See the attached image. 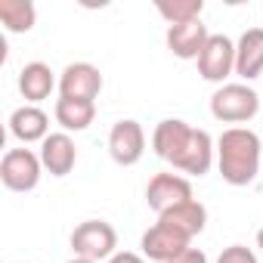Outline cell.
<instances>
[{
	"label": "cell",
	"instance_id": "2",
	"mask_svg": "<svg viewBox=\"0 0 263 263\" xmlns=\"http://www.w3.org/2000/svg\"><path fill=\"white\" fill-rule=\"evenodd\" d=\"M260 137L251 127H226L217 137V167L229 186H248L260 174Z\"/></svg>",
	"mask_w": 263,
	"mask_h": 263
},
{
	"label": "cell",
	"instance_id": "17",
	"mask_svg": "<svg viewBox=\"0 0 263 263\" xmlns=\"http://www.w3.org/2000/svg\"><path fill=\"white\" fill-rule=\"evenodd\" d=\"M158 220H164V223H171L174 229H180L183 235H189V238H195L201 229H204V223H208V208L201 204V201H186V204H180V208H174V211H167V214H161Z\"/></svg>",
	"mask_w": 263,
	"mask_h": 263
},
{
	"label": "cell",
	"instance_id": "8",
	"mask_svg": "<svg viewBox=\"0 0 263 263\" xmlns=\"http://www.w3.org/2000/svg\"><path fill=\"white\" fill-rule=\"evenodd\" d=\"M192 201V183L180 174H155L146 186V204L161 217L180 204Z\"/></svg>",
	"mask_w": 263,
	"mask_h": 263
},
{
	"label": "cell",
	"instance_id": "1",
	"mask_svg": "<svg viewBox=\"0 0 263 263\" xmlns=\"http://www.w3.org/2000/svg\"><path fill=\"white\" fill-rule=\"evenodd\" d=\"M152 149L174 171L192 174V177H204L217 155V143L211 140L208 130H198L180 118L158 121L155 134H152Z\"/></svg>",
	"mask_w": 263,
	"mask_h": 263
},
{
	"label": "cell",
	"instance_id": "16",
	"mask_svg": "<svg viewBox=\"0 0 263 263\" xmlns=\"http://www.w3.org/2000/svg\"><path fill=\"white\" fill-rule=\"evenodd\" d=\"M96 118V102H87V99H56V121L62 124L65 134H81L87 130Z\"/></svg>",
	"mask_w": 263,
	"mask_h": 263
},
{
	"label": "cell",
	"instance_id": "5",
	"mask_svg": "<svg viewBox=\"0 0 263 263\" xmlns=\"http://www.w3.org/2000/svg\"><path fill=\"white\" fill-rule=\"evenodd\" d=\"M140 248H143L146 260H152V263H171V260H177L180 254H186L192 248V238L183 235L180 229H174L171 223L158 220L155 226H149L143 232Z\"/></svg>",
	"mask_w": 263,
	"mask_h": 263
},
{
	"label": "cell",
	"instance_id": "12",
	"mask_svg": "<svg viewBox=\"0 0 263 263\" xmlns=\"http://www.w3.org/2000/svg\"><path fill=\"white\" fill-rule=\"evenodd\" d=\"M78 161V146L68 134H50L41 143V164L50 171V177H68Z\"/></svg>",
	"mask_w": 263,
	"mask_h": 263
},
{
	"label": "cell",
	"instance_id": "7",
	"mask_svg": "<svg viewBox=\"0 0 263 263\" xmlns=\"http://www.w3.org/2000/svg\"><path fill=\"white\" fill-rule=\"evenodd\" d=\"M143 152H146V130H143V124L134 121V118L118 121L111 127V134H108V155H111V161L121 164V167H134V164H140Z\"/></svg>",
	"mask_w": 263,
	"mask_h": 263
},
{
	"label": "cell",
	"instance_id": "21",
	"mask_svg": "<svg viewBox=\"0 0 263 263\" xmlns=\"http://www.w3.org/2000/svg\"><path fill=\"white\" fill-rule=\"evenodd\" d=\"M171 263H208V257H204V251L189 248L186 254H180V257H177V260H171Z\"/></svg>",
	"mask_w": 263,
	"mask_h": 263
},
{
	"label": "cell",
	"instance_id": "20",
	"mask_svg": "<svg viewBox=\"0 0 263 263\" xmlns=\"http://www.w3.org/2000/svg\"><path fill=\"white\" fill-rule=\"evenodd\" d=\"M217 263H257V254L245 245H229V248H223Z\"/></svg>",
	"mask_w": 263,
	"mask_h": 263
},
{
	"label": "cell",
	"instance_id": "13",
	"mask_svg": "<svg viewBox=\"0 0 263 263\" xmlns=\"http://www.w3.org/2000/svg\"><path fill=\"white\" fill-rule=\"evenodd\" d=\"M50 118H47V111L44 108H37V105H19L13 115H10V134L19 140V143H44L50 134Z\"/></svg>",
	"mask_w": 263,
	"mask_h": 263
},
{
	"label": "cell",
	"instance_id": "10",
	"mask_svg": "<svg viewBox=\"0 0 263 263\" xmlns=\"http://www.w3.org/2000/svg\"><path fill=\"white\" fill-rule=\"evenodd\" d=\"M102 90V74L96 65L90 62H71L65 65L62 78H59V96L62 99H87L93 102Z\"/></svg>",
	"mask_w": 263,
	"mask_h": 263
},
{
	"label": "cell",
	"instance_id": "22",
	"mask_svg": "<svg viewBox=\"0 0 263 263\" xmlns=\"http://www.w3.org/2000/svg\"><path fill=\"white\" fill-rule=\"evenodd\" d=\"M108 263H146V260H143L140 254H134V251H118Z\"/></svg>",
	"mask_w": 263,
	"mask_h": 263
},
{
	"label": "cell",
	"instance_id": "18",
	"mask_svg": "<svg viewBox=\"0 0 263 263\" xmlns=\"http://www.w3.org/2000/svg\"><path fill=\"white\" fill-rule=\"evenodd\" d=\"M0 22L10 34H25L37 22V10L31 0H0Z\"/></svg>",
	"mask_w": 263,
	"mask_h": 263
},
{
	"label": "cell",
	"instance_id": "19",
	"mask_svg": "<svg viewBox=\"0 0 263 263\" xmlns=\"http://www.w3.org/2000/svg\"><path fill=\"white\" fill-rule=\"evenodd\" d=\"M158 13L167 19V25H183V22H195L201 19L204 4L201 0H158Z\"/></svg>",
	"mask_w": 263,
	"mask_h": 263
},
{
	"label": "cell",
	"instance_id": "23",
	"mask_svg": "<svg viewBox=\"0 0 263 263\" xmlns=\"http://www.w3.org/2000/svg\"><path fill=\"white\" fill-rule=\"evenodd\" d=\"M257 248H260V254H263V229L257 232Z\"/></svg>",
	"mask_w": 263,
	"mask_h": 263
},
{
	"label": "cell",
	"instance_id": "15",
	"mask_svg": "<svg viewBox=\"0 0 263 263\" xmlns=\"http://www.w3.org/2000/svg\"><path fill=\"white\" fill-rule=\"evenodd\" d=\"M53 87H56V78L47 62H28L19 71V93L28 99V105H37L41 99H47Z\"/></svg>",
	"mask_w": 263,
	"mask_h": 263
},
{
	"label": "cell",
	"instance_id": "11",
	"mask_svg": "<svg viewBox=\"0 0 263 263\" xmlns=\"http://www.w3.org/2000/svg\"><path fill=\"white\" fill-rule=\"evenodd\" d=\"M208 37H211V31H208V25H204L201 19L183 22V25H171V28H167V50H171L177 59H195V62H198V56H201Z\"/></svg>",
	"mask_w": 263,
	"mask_h": 263
},
{
	"label": "cell",
	"instance_id": "6",
	"mask_svg": "<svg viewBox=\"0 0 263 263\" xmlns=\"http://www.w3.org/2000/svg\"><path fill=\"white\" fill-rule=\"evenodd\" d=\"M41 155H34L31 149H10L0 161V180L10 192H31L41 183Z\"/></svg>",
	"mask_w": 263,
	"mask_h": 263
},
{
	"label": "cell",
	"instance_id": "24",
	"mask_svg": "<svg viewBox=\"0 0 263 263\" xmlns=\"http://www.w3.org/2000/svg\"><path fill=\"white\" fill-rule=\"evenodd\" d=\"M68 263H93V260H84V257H74V260H68Z\"/></svg>",
	"mask_w": 263,
	"mask_h": 263
},
{
	"label": "cell",
	"instance_id": "4",
	"mask_svg": "<svg viewBox=\"0 0 263 263\" xmlns=\"http://www.w3.org/2000/svg\"><path fill=\"white\" fill-rule=\"evenodd\" d=\"M115 248H118V232L105 220H84L71 232V251H74V257L99 263V260H111L118 254Z\"/></svg>",
	"mask_w": 263,
	"mask_h": 263
},
{
	"label": "cell",
	"instance_id": "9",
	"mask_svg": "<svg viewBox=\"0 0 263 263\" xmlns=\"http://www.w3.org/2000/svg\"><path fill=\"white\" fill-rule=\"evenodd\" d=\"M235 71V44L226 34H211L201 56H198V74L211 84H220Z\"/></svg>",
	"mask_w": 263,
	"mask_h": 263
},
{
	"label": "cell",
	"instance_id": "14",
	"mask_svg": "<svg viewBox=\"0 0 263 263\" xmlns=\"http://www.w3.org/2000/svg\"><path fill=\"white\" fill-rule=\"evenodd\" d=\"M263 71V28H248L235 44V74L245 81L260 78Z\"/></svg>",
	"mask_w": 263,
	"mask_h": 263
},
{
	"label": "cell",
	"instance_id": "3",
	"mask_svg": "<svg viewBox=\"0 0 263 263\" xmlns=\"http://www.w3.org/2000/svg\"><path fill=\"white\" fill-rule=\"evenodd\" d=\"M260 111V96L248 84H223L211 96V115L223 124H245L257 118Z\"/></svg>",
	"mask_w": 263,
	"mask_h": 263
}]
</instances>
